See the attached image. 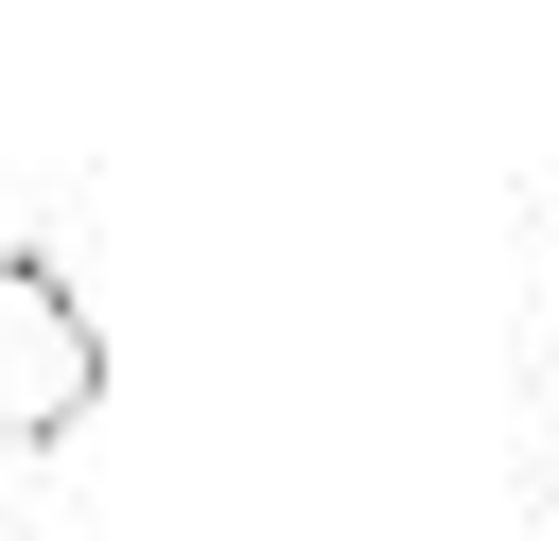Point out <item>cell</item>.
I'll list each match as a JSON object with an SVG mask.
<instances>
[{
  "instance_id": "6da1fadb",
  "label": "cell",
  "mask_w": 559,
  "mask_h": 541,
  "mask_svg": "<svg viewBox=\"0 0 559 541\" xmlns=\"http://www.w3.org/2000/svg\"><path fill=\"white\" fill-rule=\"evenodd\" d=\"M87 401H105V314L70 297V262L0 244V454L87 436Z\"/></svg>"
},
{
  "instance_id": "7a4b0ae2",
  "label": "cell",
  "mask_w": 559,
  "mask_h": 541,
  "mask_svg": "<svg viewBox=\"0 0 559 541\" xmlns=\"http://www.w3.org/2000/svg\"><path fill=\"white\" fill-rule=\"evenodd\" d=\"M542 489H559V436H542Z\"/></svg>"
}]
</instances>
